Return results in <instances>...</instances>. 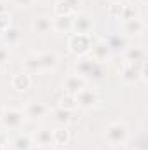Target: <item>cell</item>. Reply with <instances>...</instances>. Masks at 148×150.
<instances>
[{
    "label": "cell",
    "instance_id": "e0dca14e",
    "mask_svg": "<svg viewBox=\"0 0 148 150\" xmlns=\"http://www.w3.org/2000/svg\"><path fill=\"white\" fill-rule=\"evenodd\" d=\"M72 16H54L52 18V30L59 33H66L72 30Z\"/></svg>",
    "mask_w": 148,
    "mask_h": 150
},
{
    "label": "cell",
    "instance_id": "7402d4cb",
    "mask_svg": "<svg viewBox=\"0 0 148 150\" xmlns=\"http://www.w3.org/2000/svg\"><path fill=\"white\" fill-rule=\"evenodd\" d=\"M75 11L72 9V5L66 0H58L54 4V14L56 16H72Z\"/></svg>",
    "mask_w": 148,
    "mask_h": 150
},
{
    "label": "cell",
    "instance_id": "9c48e42d",
    "mask_svg": "<svg viewBox=\"0 0 148 150\" xmlns=\"http://www.w3.org/2000/svg\"><path fill=\"white\" fill-rule=\"evenodd\" d=\"M145 32V21L140 18H132V19H125L122 21V33L124 37H138Z\"/></svg>",
    "mask_w": 148,
    "mask_h": 150
},
{
    "label": "cell",
    "instance_id": "4316f807",
    "mask_svg": "<svg viewBox=\"0 0 148 150\" xmlns=\"http://www.w3.org/2000/svg\"><path fill=\"white\" fill-rule=\"evenodd\" d=\"M122 11H124V2H118V4H111L108 7V16L113 19H120L122 18Z\"/></svg>",
    "mask_w": 148,
    "mask_h": 150
},
{
    "label": "cell",
    "instance_id": "3957f363",
    "mask_svg": "<svg viewBox=\"0 0 148 150\" xmlns=\"http://www.w3.org/2000/svg\"><path fill=\"white\" fill-rule=\"evenodd\" d=\"M75 70H77V75H80L84 79H103V75H105L103 63H98L92 58L78 59L75 65Z\"/></svg>",
    "mask_w": 148,
    "mask_h": 150
},
{
    "label": "cell",
    "instance_id": "4dcf8cb0",
    "mask_svg": "<svg viewBox=\"0 0 148 150\" xmlns=\"http://www.w3.org/2000/svg\"><path fill=\"white\" fill-rule=\"evenodd\" d=\"M16 5H19V7H30L35 0H12Z\"/></svg>",
    "mask_w": 148,
    "mask_h": 150
},
{
    "label": "cell",
    "instance_id": "52a82bcc",
    "mask_svg": "<svg viewBox=\"0 0 148 150\" xmlns=\"http://www.w3.org/2000/svg\"><path fill=\"white\" fill-rule=\"evenodd\" d=\"M89 52H91V58L94 61H98V63L108 61L111 56V49H110V45L106 44V40H96V42H92V47H91Z\"/></svg>",
    "mask_w": 148,
    "mask_h": 150
},
{
    "label": "cell",
    "instance_id": "277c9868",
    "mask_svg": "<svg viewBox=\"0 0 148 150\" xmlns=\"http://www.w3.org/2000/svg\"><path fill=\"white\" fill-rule=\"evenodd\" d=\"M92 47V38L89 33H73L68 38V49L75 56H85Z\"/></svg>",
    "mask_w": 148,
    "mask_h": 150
},
{
    "label": "cell",
    "instance_id": "9a60e30c",
    "mask_svg": "<svg viewBox=\"0 0 148 150\" xmlns=\"http://www.w3.org/2000/svg\"><path fill=\"white\" fill-rule=\"evenodd\" d=\"M124 56H125V61H145L147 59V52L141 45H127L124 49Z\"/></svg>",
    "mask_w": 148,
    "mask_h": 150
},
{
    "label": "cell",
    "instance_id": "1f68e13d",
    "mask_svg": "<svg viewBox=\"0 0 148 150\" xmlns=\"http://www.w3.org/2000/svg\"><path fill=\"white\" fill-rule=\"evenodd\" d=\"M66 2L72 5V9H73V11H77V9H78V5H80V0H66Z\"/></svg>",
    "mask_w": 148,
    "mask_h": 150
},
{
    "label": "cell",
    "instance_id": "6da1fadb",
    "mask_svg": "<svg viewBox=\"0 0 148 150\" xmlns=\"http://www.w3.org/2000/svg\"><path fill=\"white\" fill-rule=\"evenodd\" d=\"M105 138L111 147H120L129 140V127L120 120L110 122L105 129Z\"/></svg>",
    "mask_w": 148,
    "mask_h": 150
},
{
    "label": "cell",
    "instance_id": "7a4b0ae2",
    "mask_svg": "<svg viewBox=\"0 0 148 150\" xmlns=\"http://www.w3.org/2000/svg\"><path fill=\"white\" fill-rule=\"evenodd\" d=\"M2 126L5 131H18L25 126L26 122V115L23 112V108H16V107H7L2 112Z\"/></svg>",
    "mask_w": 148,
    "mask_h": 150
},
{
    "label": "cell",
    "instance_id": "4fadbf2b",
    "mask_svg": "<svg viewBox=\"0 0 148 150\" xmlns=\"http://www.w3.org/2000/svg\"><path fill=\"white\" fill-rule=\"evenodd\" d=\"M32 30L33 33H38V35H45L52 30V18L49 16H38L33 19L32 23Z\"/></svg>",
    "mask_w": 148,
    "mask_h": 150
},
{
    "label": "cell",
    "instance_id": "8fae6325",
    "mask_svg": "<svg viewBox=\"0 0 148 150\" xmlns=\"http://www.w3.org/2000/svg\"><path fill=\"white\" fill-rule=\"evenodd\" d=\"M85 87V79L84 77H80V75H68L66 79H65V82H63V89H65V93H70V94H77L80 89H84Z\"/></svg>",
    "mask_w": 148,
    "mask_h": 150
},
{
    "label": "cell",
    "instance_id": "ac0fdd59",
    "mask_svg": "<svg viewBox=\"0 0 148 150\" xmlns=\"http://www.w3.org/2000/svg\"><path fill=\"white\" fill-rule=\"evenodd\" d=\"M2 33V38H4V42L7 44V45H18L19 44V40H21V32H19V28H16V26H7L4 32H0Z\"/></svg>",
    "mask_w": 148,
    "mask_h": 150
},
{
    "label": "cell",
    "instance_id": "836d02e7",
    "mask_svg": "<svg viewBox=\"0 0 148 150\" xmlns=\"http://www.w3.org/2000/svg\"><path fill=\"white\" fill-rule=\"evenodd\" d=\"M111 4H118V2H124V0H110Z\"/></svg>",
    "mask_w": 148,
    "mask_h": 150
},
{
    "label": "cell",
    "instance_id": "83f0119b",
    "mask_svg": "<svg viewBox=\"0 0 148 150\" xmlns=\"http://www.w3.org/2000/svg\"><path fill=\"white\" fill-rule=\"evenodd\" d=\"M11 16H9V12H4V14H0V32H4L7 26H11Z\"/></svg>",
    "mask_w": 148,
    "mask_h": 150
},
{
    "label": "cell",
    "instance_id": "f1b7e54d",
    "mask_svg": "<svg viewBox=\"0 0 148 150\" xmlns=\"http://www.w3.org/2000/svg\"><path fill=\"white\" fill-rule=\"evenodd\" d=\"M9 49L7 47H0V65H4V63H7V59H9Z\"/></svg>",
    "mask_w": 148,
    "mask_h": 150
},
{
    "label": "cell",
    "instance_id": "2e32d148",
    "mask_svg": "<svg viewBox=\"0 0 148 150\" xmlns=\"http://www.w3.org/2000/svg\"><path fill=\"white\" fill-rule=\"evenodd\" d=\"M30 136H32V140L37 142V145H40V147H49L52 143V131L47 129V127H38L37 131L33 134H30Z\"/></svg>",
    "mask_w": 148,
    "mask_h": 150
},
{
    "label": "cell",
    "instance_id": "30bf717a",
    "mask_svg": "<svg viewBox=\"0 0 148 150\" xmlns=\"http://www.w3.org/2000/svg\"><path fill=\"white\" fill-rule=\"evenodd\" d=\"M38 61V67H40V72H47V70H54L58 67V54L56 52H51V51H45V52H38L35 54Z\"/></svg>",
    "mask_w": 148,
    "mask_h": 150
},
{
    "label": "cell",
    "instance_id": "d4e9b609",
    "mask_svg": "<svg viewBox=\"0 0 148 150\" xmlns=\"http://www.w3.org/2000/svg\"><path fill=\"white\" fill-rule=\"evenodd\" d=\"M59 107L65 108V110H75L77 108V100H75V94H70V93H65L63 98L59 100Z\"/></svg>",
    "mask_w": 148,
    "mask_h": 150
},
{
    "label": "cell",
    "instance_id": "5bb4252c",
    "mask_svg": "<svg viewBox=\"0 0 148 150\" xmlns=\"http://www.w3.org/2000/svg\"><path fill=\"white\" fill-rule=\"evenodd\" d=\"M32 86H33V79H32V75L26 74V72H21V74L12 77V87L16 91L23 93V91H28Z\"/></svg>",
    "mask_w": 148,
    "mask_h": 150
},
{
    "label": "cell",
    "instance_id": "5b68a950",
    "mask_svg": "<svg viewBox=\"0 0 148 150\" xmlns=\"http://www.w3.org/2000/svg\"><path fill=\"white\" fill-rule=\"evenodd\" d=\"M75 100H77V107H80L84 110H91L99 103V94H98L96 89L84 87L75 94Z\"/></svg>",
    "mask_w": 148,
    "mask_h": 150
},
{
    "label": "cell",
    "instance_id": "44dd1931",
    "mask_svg": "<svg viewBox=\"0 0 148 150\" xmlns=\"http://www.w3.org/2000/svg\"><path fill=\"white\" fill-rule=\"evenodd\" d=\"M52 117H54V120H56L59 126H66L68 122L73 120V119H72V112H70V110H65V108H61V107H58V108L52 110Z\"/></svg>",
    "mask_w": 148,
    "mask_h": 150
},
{
    "label": "cell",
    "instance_id": "f546056e",
    "mask_svg": "<svg viewBox=\"0 0 148 150\" xmlns=\"http://www.w3.org/2000/svg\"><path fill=\"white\" fill-rule=\"evenodd\" d=\"M9 143V134L5 133L4 127H0V147H5Z\"/></svg>",
    "mask_w": 148,
    "mask_h": 150
},
{
    "label": "cell",
    "instance_id": "ffe728a7",
    "mask_svg": "<svg viewBox=\"0 0 148 150\" xmlns=\"http://www.w3.org/2000/svg\"><path fill=\"white\" fill-rule=\"evenodd\" d=\"M70 142V131L66 129V126H59L52 131V143L56 145H66Z\"/></svg>",
    "mask_w": 148,
    "mask_h": 150
},
{
    "label": "cell",
    "instance_id": "8992f818",
    "mask_svg": "<svg viewBox=\"0 0 148 150\" xmlns=\"http://www.w3.org/2000/svg\"><path fill=\"white\" fill-rule=\"evenodd\" d=\"M147 61H125L122 67L120 77L124 82L127 84H134L138 80H141V68L145 67Z\"/></svg>",
    "mask_w": 148,
    "mask_h": 150
},
{
    "label": "cell",
    "instance_id": "ba28073f",
    "mask_svg": "<svg viewBox=\"0 0 148 150\" xmlns=\"http://www.w3.org/2000/svg\"><path fill=\"white\" fill-rule=\"evenodd\" d=\"M23 112L26 115V119H30V120H38V119H42V117H45V115L49 113V107H47L45 103H42V101L33 100V101H28V103H26V107L23 108Z\"/></svg>",
    "mask_w": 148,
    "mask_h": 150
},
{
    "label": "cell",
    "instance_id": "cb8c5ba5",
    "mask_svg": "<svg viewBox=\"0 0 148 150\" xmlns=\"http://www.w3.org/2000/svg\"><path fill=\"white\" fill-rule=\"evenodd\" d=\"M23 67H25V72L26 74H40V67H38V61H37V56L33 54V56H28L26 59H25V63H23Z\"/></svg>",
    "mask_w": 148,
    "mask_h": 150
},
{
    "label": "cell",
    "instance_id": "484cf974",
    "mask_svg": "<svg viewBox=\"0 0 148 150\" xmlns=\"http://www.w3.org/2000/svg\"><path fill=\"white\" fill-rule=\"evenodd\" d=\"M132 18H140L138 16V7L134 5V4H124V11H122V18L120 19H132Z\"/></svg>",
    "mask_w": 148,
    "mask_h": 150
},
{
    "label": "cell",
    "instance_id": "d6986e66",
    "mask_svg": "<svg viewBox=\"0 0 148 150\" xmlns=\"http://www.w3.org/2000/svg\"><path fill=\"white\" fill-rule=\"evenodd\" d=\"M33 145V140L30 134L26 133H19L14 140H12V149L14 150H30Z\"/></svg>",
    "mask_w": 148,
    "mask_h": 150
},
{
    "label": "cell",
    "instance_id": "7c38bea8",
    "mask_svg": "<svg viewBox=\"0 0 148 150\" xmlns=\"http://www.w3.org/2000/svg\"><path fill=\"white\" fill-rule=\"evenodd\" d=\"M72 30L75 33H89L92 30V19L87 14H77L72 19Z\"/></svg>",
    "mask_w": 148,
    "mask_h": 150
},
{
    "label": "cell",
    "instance_id": "d6a6232c",
    "mask_svg": "<svg viewBox=\"0 0 148 150\" xmlns=\"http://www.w3.org/2000/svg\"><path fill=\"white\" fill-rule=\"evenodd\" d=\"M4 12H7V7L4 4H0V14H4Z\"/></svg>",
    "mask_w": 148,
    "mask_h": 150
},
{
    "label": "cell",
    "instance_id": "603a6c76",
    "mask_svg": "<svg viewBox=\"0 0 148 150\" xmlns=\"http://www.w3.org/2000/svg\"><path fill=\"white\" fill-rule=\"evenodd\" d=\"M106 44L110 45V49H125L127 47V37H124V35H111L108 40H106Z\"/></svg>",
    "mask_w": 148,
    "mask_h": 150
}]
</instances>
